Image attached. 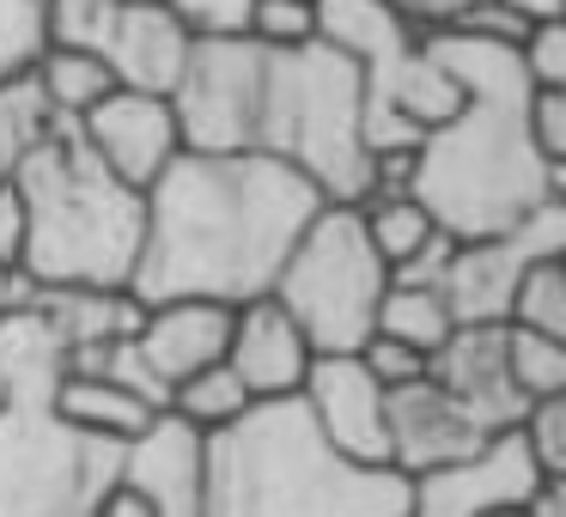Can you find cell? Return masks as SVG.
Returning <instances> with one entry per match:
<instances>
[{
    "label": "cell",
    "instance_id": "6da1fadb",
    "mask_svg": "<svg viewBox=\"0 0 566 517\" xmlns=\"http://www.w3.org/2000/svg\"><path fill=\"white\" fill-rule=\"evenodd\" d=\"M140 256L128 293L159 298H244L269 293L293 238L323 208V189L269 152H196L184 147L147 189Z\"/></svg>",
    "mask_w": 566,
    "mask_h": 517
},
{
    "label": "cell",
    "instance_id": "7a4b0ae2",
    "mask_svg": "<svg viewBox=\"0 0 566 517\" xmlns=\"http://www.w3.org/2000/svg\"><path fill=\"white\" fill-rule=\"evenodd\" d=\"M427 43L463 86V104L415 140L408 196H420L432 225L451 238H488L542 201H566V165H548L530 147V74L517 50L444 25H427Z\"/></svg>",
    "mask_w": 566,
    "mask_h": 517
},
{
    "label": "cell",
    "instance_id": "3957f363",
    "mask_svg": "<svg viewBox=\"0 0 566 517\" xmlns=\"http://www.w3.org/2000/svg\"><path fill=\"white\" fill-rule=\"evenodd\" d=\"M201 517H408V475L342 456L298 395H262L208 432Z\"/></svg>",
    "mask_w": 566,
    "mask_h": 517
},
{
    "label": "cell",
    "instance_id": "277c9868",
    "mask_svg": "<svg viewBox=\"0 0 566 517\" xmlns=\"http://www.w3.org/2000/svg\"><path fill=\"white\" fill-rule=\"evenodd\" d=\"M25 201V256L19 281L31 286H128L140 256L147 201L86 147L74 116H50L13 171Z\"/></svg>",
    "mask_w": 566,
    "mask_h": 517
},
{
    "label": "cell",
    "instance_id": "5b68a950",
    "mask_svg": "<svg viewBox=\"0 0 566 517\" xmlns=\"http://www.w3.org/2000/svg\"><path fill=\"white\" fill-rule=\"evenodd\" d=\"M250 152L293 165L323 189V201H359L371 183V147L359 123V67L323 38L298 50L262 43Z\"/></svg>",
    "mask_w": 566,
    "mask_h": 517
},
{
    "label": "cell",
    "instance_id": "8992f818",
    "mask_svg": "<svg viewBox=\"0 0 566 517\" xmlns=\"http://www.w3.org/2000/svg\"><path fill=\"white\" fill-rule=\"evenodd\" d=\"M384 286H390V262L371 250L359 201H323L293 238L269 293L305 329L311 354H359Z\"/></svg>",
    "mask_w": 566,
    "mask_h": 517
},
{
    "label": "cell",
    "instance_id": "52a82bcc",
    "mask_svg": "<svg viewBox=\"0 0 566 517\" xmlns=\"http://www.w3.org/2000/svg\"><path fill=\"white\" fill-rule=\"evenodd\" d=\"M50 390L31 383L0 402V517H92L116 481L123 444L67 426Z\"/></svg>",
    "mask_w": 566,
    "mask_h": 517
},
{
    "label": "cell",
    "instance_id": "ba28073f",
    "mask_svg": "<svg viewBox=\"0 0 566 517\" xmlns=\"http://www.w3.org/2000/svg\"><path fill=\"white\" fill-rule=\"evenodd\" d=\"M43 43L92 50L116 74V86L171 92L196 25L171 0H43Z\"/></svg>",
    "mask_w": 566,
    "mask_h": 517
},
{
    "label": "cell",
    "instance_id": "9c48e42d",
    "mask_svg": "<svg viewBox=\"0 0 566 517\" xmlns=\"http://www.w3.org/2000/svg\"><path fill=\"white\" fill-rule=\"evenodd\" d=\"M536 256H566V201H542L517 225L488 238H457L444 256L439 293L457 323H505L512 286Z\"/></svg>",
    "mask_w": 566,
    "mask_h": 517
},
{
    "label": "cell",
    "instance_id": "30bf717a",
    "mask_svg": "<svg viewBox=\"0 0 566 517\" xmlns=\"http://www.w3.org/2000/svg\"><path fill=\"white\" fill-rule=\"evenodd\" d=\"M542 481L554 475L536 468L524 432L505 426V432H488L475 451L408 481V517H488L500 505H524Z\"/></svg>",
    "mask_w": 566,
    "mask_h": 517
},
{
    "label": "cell",
    "instance_id": "8fae6325",
    "mask_svg": "<svg viewBox=\"0 0 566 517\" xmlns=\"http://www.w3.org/2000/svg\"><path fill=\"white\" fill-rule=\"evenodd\" d=\"M427 378L463 408L475 432H505L530 408L505 371V323H457L427 354Z\"/></svg>",
    "mask_w": 566,
    "mask_h": 517
},
{
    "label": "cell",
    "instance_id": "7c38bea8",
    "mask_svg": "<svg viewBox=\"0 0 566 517\" xmlns=\"http://www.w3.org/2000/svg\"><path fill=\"white\" fill-rule=\"evenodd\" d=\"M80 135L86 147L123 177L128 189H147L165 165L184 152V135H177V116L165 92H135V86H116L80 116Z\"/></svg>",
    "mask_w": 566,
    "mask_h": 517
},
{
    "label": "cell",
    "instance_id": "4fadbf2b",
    "mask_svg": "<svg viewBox=\"0 0 566 517\" xmlns=\"http://www.w3.org/2000/svg\"><path fill=\"white\" fill-rule=\"evenodd\" d=\"M298 402L311 408L317 432L342 456H354V463H384V383L366 371L359 354H311Z\"/></svg>",
    "mask_w": 566,
    "mask_h": 517
},
{
    "label": "cell",
    "instance_id": "5bb4252c",
    "mask_svg": "<svg viewBox=\"0 0 566 517\" xmlns=\"http://www.w3.org/2000/svg\"><path fill=\"white\" fill-rule=\"evenodd\" d=\"M481 439H488V432L469 426V414L427 378V371L396 383V390H384V463H390L396 475L415 481V475H427V468L451 463V456L475 451Z\"/></svg>",
    "mask_w": 566,
    "mask_h": 517
},
{
    "label": "cell",
    "instance_id": "9a60e30c",
    "mask_svg": "<svg viewBox=\"0 0 566 517\" xmlns=\"http://www.w3.org/2000/svg\"><path fill=\"white\" fill-rule=\"evenodd\" d=\"M201 475H208V432L171 408L140 439H128L116 463V481H128L159 517H201Z\"/></svg>",
    "mask_w": 566,
    "mask_h": 517
},
{
    "label": "cell",
    "instance_id": "2e32d148",
    "mask_svg": "<svg viewBox=\"0 0 566 517\" xmlns=\"http://www.w3.org/2000/svg\"><path fill=\"white\" fill-rule=\"evenodd\" d=\"M226 366L238 371V383L250 390V402L262 395H298L311 371V341L286 305L274 293H256L244 305H232V335H226Z\"/></svg>",
    "mask_w": 566,
    "mask_h": 517
},
{
    "label": "cell",
    "instance_id": "e0dca14e",
    "mask_svg": "<svg viewBox=\"0 0 566 517\" xmlns=\"http://www.w3.org/2000/svg\"><path fill=\"white\" fill-rule=\"evenodd\" d=\"M226 335H232V305H220V298H159L140 317L135 347L165 383H184L189 371L226 359Z\"/></svg>",
    "mask_w": 566,
    "mask_h": 517
},
{
    "label": "cell",
    "instance_id": "ac0fdd59",
    "mask_svg": "<svg viewBox=\"0 0 566 517\" xmlns=\"http://www.w3.org/2000/svg\"><path fill=\"white\" fill-rule=\"evenodd\" d=\"M25 298L50 317V329L62 335V347H92V341H123L140 329L147 305L128 286H31Z\"/></svg>",
    "mask_w": 566,
    "mask_h": 517
},
{
    "label": "cell",
    "instance_id": "d6986e66",
    "mask_svg": "<svg viewBox=\"0 0 566 517\" xmlns=\"http://www.w3.org/2000/svg\"><path fill=\"white\" fill-rule=\"evenodd\" d=\"M50 408L67 420V426L92 432V439H111V444H128L165 414V408L140 402L135 390H123L116 378H62L50 390Z\"/></svg>",
    "mask_w": 566,
    "mask_h": 517
},
{
    "label": "cell",
    "instance_id": "ffe728a7",
    "mask_svg": "<svg viewBox=\"0 0 566 517\" xmlns=\"http://www.w3.org/2000/svg\"><path fill=\"white\" fill-rule=\"evenodd\" d=\"M31 86H38L43 110L50 116H86L92 104L104 98V92H116V74L98 62L92 50H74V43H43L38 55H31Z\"/></svg>",
    "mask_w": 566,
    "mask_h": 517
},
{
    "label": "cell",
    "instance_id": "44dd1931",
    "mask_svg": "<svg viewBox=\"0 0 566 517\" xmlns=\"http://www.w3.org/2000/svg\"><path fill=\"white\" fill-rule=\"evenodd\" d=\"M451 329H457V317H451V305H444L439 286H408V281L384 286L378 317H371V335L408 341V347H420V354H432V347H439Z\"/></svg>",
    "mask_w": 566,
    "mask_h": 517
},
{
    "label": "cell",
    "instance_id": "7402d4cb",
    "mask_svg": "<svg viewBox=\"0 0 566 517\" xmlns=\"http://www.w3.org/2000/svg\"><path fill=\"white\" fill-rule=\"evenodd\" d=\"M359 220H366L371 250H378L390 268H402V262L415 256L432 232H439L432 213L420 208V196H408V189H390V196H359Z\"/></svg>",
    "mask_w": 566,
    "mask_h": 517
},
{
    "label": "cell",
    "instance_id": "603a6c76",
    "mask_svg": "<svg viewBox=\"0 0 566 517\" xmlns=\"http://www.w3.org/2000/svg\"><path fill=\"white\" fill-rule=\"evenodd\" d=\"M505 323L517 329H536V335H554L566 341V256H536L512 286V310Z\"/></svg>",
    "mask_w": 566,
    "mask_h": 517
},
{
    "label": "cell",
    "instance_id": "cb8c5ba5",
    "mask_svg": "<svg viewBox=\"0 0 566 517\" xmlns=\"http://www.w3.org/2000/svg\"><path fill=\"white\" fill-rule=\"evenodd\" d=\"M244 408H250V390L238 383V371L226 366V359H213V366L189 371L184 383H171V414H184L189 426H201V432L238 420Z\"/></svg>",
    "mask_w": 566,
    "mask_h": 517
},
{
    "label": "cell",
    "instance_id": "d4e9b609",
    "mask_svg": "<svg viewBox=\"0 0 566 517\" xmlns=\"http://www.w3.org/2000/svg\"><path fill=\"white\" fill-rule=\"evenodd\" d=\"M505 371H512V383H517L524 402H536V395H560L566 390V341L505 323Z\"/></svg>",
    "mask_w": 566,
    "mask_h": 517
},
{
    "label": "cell",
    "instance_id": "484cf974",
    "mask_svg": "<svg viewBox=\"0 0 566 517\" xmlns=\"http://www.w3.org/2000/svg\"><path fill=\"white\" fill-rule=\"evenodd\" d=\"M43 123H50V110H43L31 74L0 80V183H13L19 159H25V147L43 135Z\"/></svg>",
    "mask_w": 566,
    "mask_h": 517
},
{
    "label": "cell",
    "instance_id": "4316f807",
    "mask_svg": "<svg viewBox=\"0 0 566 517\" xmlns=\"http://www.w3.org/2000/svg\"><path fill=\"white\" fill-rule=\"evenodd\" d=\"M238 31H250L269 50H298L317 38V0H250Z\"/></svg>",
    "mask_w": 566,
    "mask_h": 517
},
{
    "label": "cell",
    "instance_id": "83f0119b",
    "mask_svg": "<svg viewBox=\"0 0 566 517\" xmlns=\"http://www.w3.org/2000/svg\"><path fill=\"white\" fill-rule=\"evenodd\" d=\"M517 432H524V444H530L542 475H566V390L536 395V402L524 408V420H517Z\"/></svg>",
    "mask_w": 566,
    "mask_h": 517
},
{
    "label": "cell",
    "instance_id": "f1b7e54d",
    "mask_svg": "<svg viewBox=\"0 0 566 517\" xmlns=\"http://www.w3.org/2000/svg\"><path fill=\"white\" fill-rule=\"evenodd\" d=\"M517 62H524L530 86H566V13L530 19L517 38Z\"/></svg>",
    "mask_w": 566,
    "mask_h": 517
},
{
    "label": "cell",
    "instance_id": "f546056e",
    "mask_svg": "<svg viewBox=\"0 0 566 517\" xmlns=\"http://www.w3.org/2000/svg\"><path fill=\"white\" fill-rule=\"evenodd\" d=\"M43 50V0H0V80L31 67Z\"/></svg>",
    "mask_w": 566,
    "mask_h": 517
},
{
    "label": "cell",
    "instance_id": "4dcf8cb0",
    "mask_svg": "<svg viewBox=\"0 0 566 517\" xmlns=\"http://www.w3.org/2000/svg\"><path fill=\"white\" fill-rule=\"evenodd\" d=\"M444 31H463V38H481V43H505V50H517V38H524L530 13H517L512 0H463L451 19H439Z\"/></svg>",
    "mask_w": 566,
    "mask_h": 517
},
{
    "label": "cell",
    "instance_id": "1f68e13d",
    "mask_svg": "<svg viewBox=\"0 0 566 517\" xmlns=\"http://www.w3.org/2000/svg\"><path fill=\"white\" fill-rule=\"evenodd\" d=\"M524 123H530V147L548 165H566V86H530Z\"/></svg>",
    "mask_w": 566,
    "mask_h": 517
},
{
    "label": "cell",
    "instance_id": "d6a6232c",
    "mask_svg": "<svg viewBox=\"0 0 566 517\" xmlns=\"http://www.w3.org/2000/svg\"><path fill=\"white\" fill-rule=\"evenodd\" d=\"M359 359H366V371L384 383V390H396V383H408V378L427 371V354L408 347V341H390V335H366V341H359Z\"/></svg>",
    "mask_w": 566,
    "mask_h": 517
},
{
    "label": "cell",
    "instance_id": "836d02e7",
    "mask_svg": "<svg viewBox=\"0 0 566 517\" xmlns=\"http://www.w3.org/2000/svg\"><path fill=\"white\" fill-rule=\"evenodd\" d=\"M19 256H25V201L13 183H0V268L19 274Z\"/></svg>",
    "mask_w": 566,
    "mask_h": 517
},
{
    "label": "cell",
    "instance_id": "e575fe53",
    "mask_svg": "<svg viewBox=\"0 0 566 517\" xmlns=\"http://www.w3.org/2000/svg\"><path fill=\"white\" fill-rule=\"evenodd\" d=\"M177 13L189 19L196 31H238V19H244L250 0H171Z\"/></svg>",
    "mask_w": 566,
    "mask_h": 517
},
{
    "label": "cell",
    "instance_id": "d590c367",
    "mask_svg": "<svg viewBox=\"0 0 566 517\" xmlns=\"http://www.w3.org/2000/svg\"><path fill=\"white\" fill-rule=\"evenodd\" d=\"M92 517H159L153 511L147 499H140L135 487H128V481H111V487H104V499H98V511Z\"/></svg>",
    "mask_w": 566,
    "mask_h": 517
},
{
    "label": "cell",
    "instance_id": "8d00e7d4",
    "mask_svg": "<svg viewBox=\"0 0 566 517\" xmlns=\"http://www.w3.org/2000/svg\"><path fill=\"white\" fill-rule=\"evenodd\" d=\"M524 517H566V475L542 481V487L524 499Z\"/></svg>",
    "mask_w": 566,
    "mask_h": 517
},
{
    "label": "cell",
    "instance_id": "74e56055",
    "mask_svg": "<svg viewBox=\"0 0 566 517\" xmlns=\"http://www.w3.org/2000/svg\"><path fill=\"white\" fill-rule=\"evenodd\" d=\"M396 7H402L408 19H420V25H439V19H451L463 0H396Z\"/></svg>",
    "mask_w": 566,
    "mask_h": 517
},
{
    "label": "cell",
    "instance_id": "f35d334b",
    "mask_svg": "<svg viewBox=\"0 0 566 517\" xmlns=\"http://www.w3.org/2000/svg\"><path fill=\"white\" fill-rule=\"evenodd\" d=\"M517 13H530V19H548V13H566V0H512Z\"/></svg>",
    "mask_w": 566,
    "mask_h": 517
},
{
    "label": "cell",
    "instance_id": "ab89813d",
    "mask_svg": "<svg viewBox=\"0 0 566 517\" xmlns=\"http://www.w3.org/2000/svg\"><path fill=\"white\" fill-rule=\"evenodd\" d=\"M19 293H25V281H19V274H13V268H0V310L13 305V298H19Z\"/></svg>",
    "mask_w": 566,
    "mask_h": 517
},
{
    "label": "cell",
    "instance_id": "60d3db41",
    "mask_svg": "<svg viewBox=\"0 0 566 517\" xmlns=\"http://www.w3.org/2000/svg\"><path fill=\"white\" fill-rule=\"evenodd\" d=\"M488 517H524V505H500V511H488Z\"/></svg>",
    "mask_w": 566,
    "mask_h": 517
}]
</instances>
